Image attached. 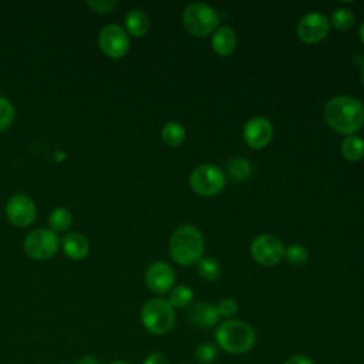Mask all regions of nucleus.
<instances>
[{
    "label": "nucleus",
    "instance_id": "f257e3e1",
    "mask_svg": "<svg viewBox=\"0 0 364 364\" xmlns=\"http://www.w3.org/2000/svg\"><path fill=\"white\" fill-rule=\"evenodd\" d=\"M323 117L327 125L338 134L354 135L364 125V105L350 95H338L324 105Z\"/></svg>",
    "mask_w": 364,
    "mask_h": 364
},
{
    "label": "nucleus",
    "instance_id": "f03ea898",
    "mask_svg": "<svg viewBox=\"0 0 364 364\" xmlns=\"http://www.w3.org/2000/svg\"><path fill=\"white\" fill-rule=\"evenodd\" d=\"M203 246L202 232L193 225H182L171 236L169 253L178 264L191 266L202 259Z\"/></svg>",
    "mask_w": 364,
    "mask_h": 364
},
{
    "label": "nucleus",
    "instance_id": "7ed1b4c3",
    "mask_svg": "<svg viewBox=\"0 0 364 364\" xmlns=\"http://www.w3.org/2000/svg\"><path fill=\"white\" fill-rule=\"evenodd\" d=\"M215 340L229 354H245L255 347L256 333L246 321L229 318L216 327Z\"/></svg>",
    "mask_w": 364,
    "mask_h": 364
},
{
    "label": "nucleus",
    "instance_id": "20e7f679",
    "mask_svg": "<svg viewBox=\"0 0 364 364\" xmlns=\"http://www.w3.org/2000/svg\"><path fill=\"white\" fill-rule=\"evenodd\" d=\"M141 323L151 334L164 336L175 326V309L162 297L151 299L141 309Z\"/></svg>",
    "mask_w": 364,
    "mask_h": 364
},
{
    "label": "nucleus",
    "instance_id": "39448f33",
    "mask_svg": "<svg viewBox=\"0 0 364 364\" xmlns=\"http://www.w3.org/2000/svg\"><path fill=\"white\" fill-rule=\"evenodd\" d=\"M220 21V14L209 4L192 3L182 13L183 27L195 37H206L213 33Z\"/></svg>",
    "mask_w": 364,
    "mask_h": 364
},
{
    "label": "nucleus",
    "instance_id": "423d86ee",
    "mask_svg": "<svg viewBox=\"0 0 364 364\" xmlns=\"http://www.w3.org/2000/svg\"><path fill=\"white\" fill-rule=\"evenodd\" d=\"M225 183V173L213 164H202L196 166L189 176L192 191L200 196H215L220 193Z\"/></svg>",
    "mask_w": 364,
    "mask_h": 364
},
{
    "label": "nucleus",
    "instance_id": "0eeeda50",
    "mask_svg": "<svg viewBox=\"0 0 364 364\" xmlns=\"http://www.w3.org/2000/svg\"><path fill=\"white\" fill-rule=\"evenodd\" d=\"M58 237L51 229H34L24 239L26 253L37 260H44L55 255Z\"/></svg>",
    "mask_w": 364,
    "mask_h": 364
},
{
    "label": "nucleus",
    "instance_id": "6e6552de",
    "mask_svg": "<svg viewBox=\"0 0 364 364\" xmlns=\"http://www.w3.org/2000/svg\"><path fill=\"white\" fill-rule=\"evenodd\" d=\"M250 253L256 263L270 267L284 257V246L276 236L264 233L253 239Z\"/></svg>",
    "mask_w": 364,
    "mask_h": 364
},
{
    "label": "nucleus",
    "instance_id": "1a4fd4ad",
    "mask_svg": "<svg viewBox=\"0 0 364 364\" xmlns=\"http://www.w3.org/2000/svg\"><path fill=\"white\" fill-rule=\"evenodd\" d=\"M98 44L102 53L111 58H121L129 48V36L119 24H107L98 34Z\"/></svg>",
    "mask_w": 364,
    "mask_h": 364
},
{
    "label": "nucleus",
    "instance_id": "9d476101",
    "mask_svg": "<svg viewBox=\"0 0 364 364\" xmlns=\"http://www.w3.org/2000/svg\"><path fill=\"white\" fill-rule=\"evenodd\" d=\"M330 30V21L323 13L310 11L304 14L296 27L299 40L306 44H314L326 38Z\"/></svg>",
    "mask_w": 364,
    "mask_h": 364
},
{
    "label": "nucleus",
    "instance_id": "9b49d317",
    "mask_svg": "<svg viewBox=\"0 0 364 364\" xmlns=\"http://www.w3.org/2000/svg\"><path fill=\"white\" fill-rule=\"evenodd\" d=\"M6 216L14 226L24 228L34 222L37 216V206L30 196L18 192L7 200Z\"/></svg>",
    "mask_w": 364,
    "mask_h": 364
},
{
    "label": "nucleus",
    "instance_id": "f8f14e48",
    "mask_svg": "<svg viewBox=\"0 0 364 364\" xmlns=\"http://www.w3.org/2000/svg\"><path fill=\"white\" fill-rule=\"evenodd\" d=\"M145 283L151 291L156 294H164L172 290L175 283V272L172 266L168 264L166 262H162V260L154 262L146 269Z\"/></svg>",
    "mask_w": 364,
    "mask_h": 364
},
{
    "label": "nucleus",
    "instance_id": "ddd939ff",
    "mask_svg": "<svg viewBox=\"0 0 364 364\" xmlns=\"http://www.w3.org/2000/svg\"><path fill=\"white\" fill-rule=\"evenodd\" d=\"M273 138V125L264 117L250 118L243 128V139L252 149H262Z\"/></svg>",
    "mask_w": 364,
    "mask_h": 364
},
{
    "label": "nucleus",
    "instance_id": "4468645a",
    "mask_svg": "<svg viewBox=\"0 0 364 364\" xmlns=\"http://www.w3.org/2000/svg\"><path fill=\"white\" fill-rule=\"evenodd\" d=\"M188 320L199 328H210L219 321V313L216 310V306L208 303V301H199L195 304H191L188 309Z\"/></svg>",
    "mask_w": 364,
    "mask_h": 364
},
{
    "label": "nucleus",
    "instance_id": "2eb2a0df",
    "mask_svg": "<svg viewBox=\"0 0 364 364\" xmlns=\"http://www.w3.org/2000/svg\"><path fill=\"white\" fill-rule=\"evenodd\" d=\"M63 250L70 259L81 260L90 252V242L82 233L70 232L63 237Z\"/></svg>",
    "mask_w": 364,
    "mask_h": 364
},
{
    "label": "nucleus",
    "instance_id": "dca6fc26",
    "mask_svg": "<svg viewBox=\"0 0 364 364\" xmlns=\"http://www.w3.org/2000/svg\"><path fill=\"white\" fill-rule=\"evenodd\" d=\"M210 44L216 54L222 57H228L236 48V34L230 27L222 26L216 28V31L213 33Z\"/></svg>",
    "mask_w": 364,
    "mask_h": 364
},
{
    "label": "nucleus",
    "instance_id": "f3484780",
    "mask_svg": "<svg viewBox=\"0 0 364 364\" xmlns=\"http://www.w3.org/2000/svg\"><path fill=\"white\" fill-rule=\"evenodd\" d=\"M125 28L127 33L134 37H141L146 34L149 28V18L148 16L139 9H131L125 14Z\"/></svg>",
    "mask_w": 364,
    "mask_h": 364
},
{
    "label": "nucleus",
    "instance_id": "a211bd4d",
    "mask_svg": "<svg viewBox=\"0 0 364 364\" xmlns=\"http://www.w3.org/2000/svg\"><path fill=\"white\" fill-rule=\"evenodd\" d=\"M341 155L350 162L364 158V139L358 135H347L341 142Z\"/></svg>",
    "mask_w": 364,
    "mask_h": 364
},
{
    "label": "nucleus",
    "instance_id": "6ab92c4d",
    "mask_svg": "<svg viewBox=\"0 0 364 364\" xmlns=\"http://www.w3.org/2000/svg\"><path fill=\"white\" fill-rule=\"evenodd\" d=\"M185 136H186V131L183 125L176 121H169L162 127L161 138L171 148L179 146L185 141Z\"/></svg>",
    "mask_w": 364,
    "mask_h": 364
},
{
    "label": "nucleus",
    "instance_id": "aec40b11",
    "mask_svg": "<svg viewBox=\"0 0 364 364\" xmlns=\"http://www.w3.org/2000/svg\"><path fill=\"white\" fill-rule=\"evenodd\" d=\"M228 172L230 175V178H233L235 181H246L250 178L253 168L249 159L237 156V158H232L228 164Z\"/></svg>",
    "mask_w": 364,
    "mask_h": 364
},
{
    "label": "nucleus",
    "instance_id": "412c9836",
    "mask_svg": "<svg viewBox=\"0 0 364 364\" xmlns=\"http://www.w3.org/2000/svg\"><path fill=\"white\" fill-rule=\"evenodd\" d=\"M168 301L173 309H186L193 301V291L191 287L183 284L172 287Z\"/></svg>",
    "mask_w": 364,
    "mask_h": 364
},
{
    "label": "nucleus",
    "instance_id": "4be33fe9",
    "mask_svg": "<svg viewBox=\"0 0 364 364\" xmlns=\"http://www.w3.org/2000/svg\"><path fill=\"white\" fill-rule=\"evenodd\" d=\"M198 273L208 282L218 280L220 277L222 269L215 257H203L198 262Z\"/></svg>",
    "mask_w": 364,
    "mask_h": 364
},
{
    "label": "nucleus",
    "instance_id": "5701e85b",
    "mask_svg": "<svg viewBox=\"0 0 364 364\" xmlns=\"http://www.w3.org/2000/svg\"><path fill=\"white\" fill-rule=\"evenodd\" d=\"M73 222V215L67 208H55L48 218V223L53 232H60V230H65Z\"/></svg>",
    "mask_w": 364,
    "mask_h": 364
},
{
    "label": "nucleus",
    "instance_id": "b1692460",
    "mask_svg": "<svg viewBox=\"0 0 364 364\" xmlns=\"http://www.w3.org/2000/svg\"><path fill=\"white\" fill-rule=\"evenodd\" d=\"M354 21H355L354 13L350 9H344V7L336 9L330 17V24L337 30H348L354 26Z\"/></svg>",
    "mask_w": 364,
    "mask_h": 364
},
{
    "label": "nucleus",
    "instance_id": "393cba45",
    "mask_svg": "<svg viewBox=\"0 0 364 364\" xmlns=\"http://www.w3.org/2000/svg\"><path fill=\"white\" fill-rule=\"evenodd\" d=\"M284 259L293 266H303L309 260V250L299 243L290 245L284 249Z\"/></svg>",
    "mask_w": 364,
    "mask_h": 364
},
{
    "label": "nucleus",
    "instance_id": "a878e982",
    "mask_svg": "<svg viewBox=\"0 0 364 364\" xmlns=\"http://www.w3.org/2000/svg\"><path fill=\"white\" fill-rule=\"evenodd\" d=\"M193 355L199 364H212L218 357V348L212 343H202L195 348Z\"/></svg>",
    "mask_w": 364,
    "mask_h": 364
},
{
    "label": "nucleus",
    "instance_id": "bb28decb",
    "mask_svg": "<svg viewBox=\"0 0 364 364\" xmlns=\"http://www.w3.org/2000/svg\"><path fill=\"white\" fill-rule=\"evenodd\" d=\"M14 119V107L10 100L6 97H0V131L6 129L11 125Z\"/></svg>",
    "mask_w": 364,
    "mask_h": 364
},
{
    "label": "nucleus",
    "instance_id": "cd10ccee",
    "mask_svg": "<svg viewBox=\"0 0 364 364\" xmlns=\"http://www.w3.org/2000/svg\"><path fill=\"white\" fill-rule=\"evenodd\" d=\"M216 310L219 313V317L230 318L237 313L239 306H237V301L233 299H223L216 304Z\"/></svg>",
    "mask_w": 364,
    "mask_h": 364
},
{
    "label": "nucleus",
    "instance_id": "c85d7f7f",
    "mask_svg": "<svg viewBox=\"0 0 364 364\" xmlns=\"http://www.w3.org/2000/svg\"><path fill=\"white\" fill-rule=\"evenodd\" d=\"M87 4L97 13H108L118 4V1H115V0H90V1H87Z\"/></svg>",
    "mask_w": 364,
    "mask_h": 364
},
{
    "label": "nucleus",
    "instance_id": "c756f323",
    "mask_svg": "<svg viewBox=\"0 0 364 364\" xmlns=\"http://www.w3.org/2000/svg\"><path fill=\"white\" fill-rule=\"evenodd\" d=\"M144 364H169V361L165 354L159 351H154L146 355V358L144 360Z\"/></svg>",
    "mask_w": 364,
    "mask_h": 364
},
{
    "label": "nucleus",
    "instance_id": "7c9ffc66",
    "mask_svg": "<svg viewBox=\"0 0 364 364\" xmlns=\"http://www.w3.org/2000/svg\"><path fill=\"white\" fill-rule=\"evenodd\" d=\"M283 364H314V363L306 354H294V355L289 357Z\"/></svg>",
    "mask_w": 364,
    "mask_h": 364
},
{
    "label": "nucleus",
    "instance_id": "2f4dec72",
    "mask_svg": "<svg viewBox=\"0 0 364 364\" xmlns=\"http://www.w3.org/2000/svg\"><path fill=\"white\" fill-rule=\"evenodd\" d=\"M75 364H100L98 360L95 357H91V355H85L82 358H80Z\"/></svg>",
    "mask_w": 364,
    "mask_h": 364
},
{
    "label": "nucleus",
    "instance_id": "473e14b6",
    "mask_svg": "<svg viewBox=\"0 0 364 364\" xmlns=\"http://www.w3.org/2000/svg\"><path fill=\"white\" fill-rule=\"evenodd\" d=\"M358 37H360V40L363 41V44H364V21L360 24V27H358Z\"/></svg>",
    "mask_w": 364,
    "mask_h": 364
},
{
    "label": "nucleus",
    "instance_id": "72a5a7b5",
    "mask_svg": "<svg viewBox=\"0 0 364 364\" xmlns=\"http://www.w3.org/2000/svg\"><path fill=\"white\" fill-rule=\"evenodd\" d=\"M109 364H128L127 361H122V360H117V361H112V363H109Z\"/></svg>",
    "mask_w": 364,
    "mask_h": 364
},
{
    "label": "nucleus",
    "instance_id": "f704fd0d",
    "mask_svg": "<svg viewBox=\"0 0 364 364\" xmlns=\"http://www.w3.org/2000/svg\"><path fill=\"white\" fill-rule=\"evenodd\" d=\"M361 70H363V71H361V78H363V85H364V67H363Z\"/></svg>",
    "mask_w": 364,
    "mask_h": 364
}]
</instances>
